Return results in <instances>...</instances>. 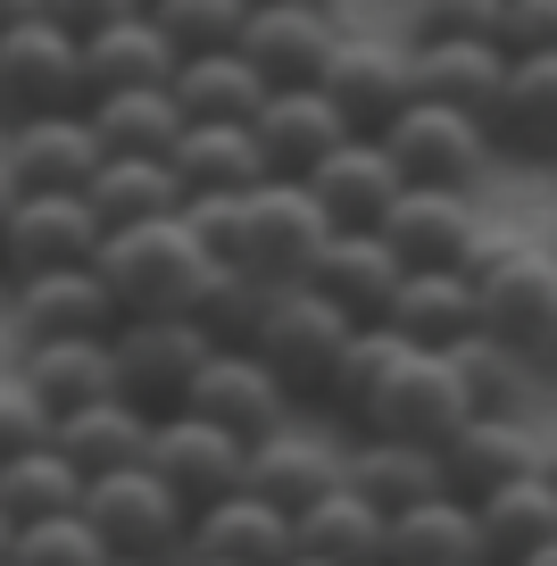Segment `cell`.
Listing matches in <instances>:
<instances>
[{
	"mask_svg": "<svg viewBox=\"0 0 557 566\" xmlns=\"http://www.w3.org/2000/svg\"><path fill=\"white\" fill-rule=\"evenodd\" d=\"M283 566H333V558H308V549H292V558H283Z\"/></svg>",
	"mask_w": 557,
	"mask_h": 566,
	"instance_id": "cell-50",
	"label": "cell"
},
{
	"mask_svg": "<svg viewBox=\"0 0 557 566\" xmlns=\"http://www.w3.org/2000/svg\"><path fill=\"white\" fill-rule=\"evenodd\" d=\"M75 509H84V475H75L51 442L0 459V516H9L18 533L25 525H51V516H75Z\"/></svg>",
	"mask_w": 557,
	"mask_h": 566,
	"instance_id": "cell-38",
	"label": "cell"
},
{
	"mask_svg": "<svg viewBox=\"0 0 557 566\" xmlns=\"http://www.w3.org/2000/svg\"><path fill=\"white\" fill-rule=\"evenodd\" d=\"M150 408H134V400H92V408H75V417H59V433H51V450L75 467V475H117V467H141L150 459Z\"/></svg>",
	"mask_w": 557,
	"mask_h": 566,
	"instance_id": "cell-28",
	"label": "cell"
},
{
	"mask_svg": "<svg viewBox=\"0 0 557 566\" xmlns=\"http://www.w3.org/2000/svg\"><path fill=\"white\" fill-rule=\"evenodd\" d=\"M108 242L101 209L84 192H25L9 233H0V275L34 283V275H67V266H92Z\"/></svg>",
	"mask_w": 557,
	"mask_h": 566,
	"instance_id": "cell-10",
	"label": "cell"
},
{
	"mask_svg": "<svg viewBox=\"0 0 557 566\" xmlns=\"http://www.w3.org/2000/svg\"><path fill=\"white\" fill-rule=\"evenodd\" d=\"M516 59L500 51V34H408V75H417V101L458 108V117H500V92Z\"/></svg>",
	"mask_w": 557,
	"mask_h": 566,
	"instance_id": "cell-14",
	"label": "cell"
},
{
	"mask_svg": "<svg viewBox=\"0 0 557 566\" xmlns=\"http://www.w3.org/2000/svg\"><path fill=\"white\" fill-rule=\"evenodd\" d=\"M209 266L217 259L192 242L183 217H158V226H117V233H108L101 259H92V275L108 283L117 325H134V317H183Z\"/></svg>",
	"mask_w": 557,
	"mask_h": 566,
	"instance_id": "cell-1",
	"label": "cell"
},
{
	"mask_svg": "<svg viewBox=\"0 0 557 566\" xmlns=\"http://www.w3.org/2000/svg\"><path fill=\"white\" fill-rule=\"evenodd\" d=\"M84 525L108 542V558H158L175 566L192 542V509L150 475V467H117V475L84 483Z\"/></svg>",
	"mask_w": 557,
	"mask_h": 566,
	"instance_id": "cell-5",
	"label": "cell"
},
{
	"mask_svg": "<svg viewBox=\"0 0 557 566\" xmlns=\"http://www.w3.org/2000/svg\"><path fill=\"white\" fill-rule=\"evenodd\" d=\"M167 92H175V108H183V125H250V117L266 108V75L250 67L242 51L183 59Z\"/></svg>",
	"mask_w": 557,
	"mask_h": 566,
	"instance_id": "cell-34",
	"label": "cell"
},
{
	"mask_svg": "<svg viewBox=\"0 0 557 566\" xmlns=\"http://www.w3.org/2000/svg\"><path fill=\"white\" fill-rule=\"evenodd\" d=\"M92 209H101V226H158V217H183V184H175L167 159H101V176H92Z\"/></svg>",
	"mask_w": 557,
	"mask_h": 566,
	"instance_id": "cell-37",
	"label": "cell"
},
{
	"mask_svg": "<svg viewBox=\"0 0 557 566\" xmlns=\"http://www.w3.org/2000/svg\"><path fill=\"white\" fill-rule=\"evenodd\" d=\"M141 467L200 516V509H217V500H233L250 483V442H233L225 424L192 417V408H175V417L150 424V459Z\"/></svg>",
	"mask_w": 557,
	"mask_h": 566,
	"instance_id": "cell-9",
	"label": "cell"
},
{
	"mask_svg": "<svg viewBox=\"0 0 557 566\" xmlns=\"http://www.w3.org/2000/svg\"><path fill=\"white\" fill-rule=\"evenodd\" d=\"M250 134H259L266 176H283V184H308L316 167L341 150V142H358V134H349V117H341V108H333L316 84H299V92H266V108L250 117Z\"/></svg>",
	"mask_w": 557,
	"mask_h": 566,
	"instance_id": "cell-19",
	"label": "cell"
},
{
	"mask_svg": "<svg viewBox=\"0 0 557 566\" xmlns=\"http://www.w3.org/2000/svg\"><path fill=\"white\" fill-rule=\"evenodd\" d=\"M308 192H316V209L333 217V233H366V226L391 217V200H400L408 184H400V167H391L383 142H341V150L308 176Z\"/></svg>",
	"mask_w": 557,
	"mask_h": 566,
	"instance_id": "cell-27",
	"label": "cell"
},
{
	"mask_svg": "<svg viewBox=\"0 0 557 566\" xmlns=\"http://www.w3.org/2000/svg\"><path fill=\"white\" fill-rule=\"evenodd\" d=\"M84 117H92L108 159H167L175 142H183L175 92H101V101H84Z\"/></svg>",
	"mask_w": 557,
	"mask_h": 566,
	"instance_id": "cell-35",
	"label": "cell"
},
{
	"mask_svg": "<svg viewBox=\"0 0 557 566\" xmlns=\"http://www.w3.org/2000/svg\"><path fill=\"white\" fill-rule=\"evenodd\" d=\"M549 250H557V226H549Z\"/></svg>",
	"mask_w": 557,
	"mask_h": 566,
	"instance_id": "cell-54",
	"label": "cell"
},
{
	"mask_svg": "<svg viewBox=\"0 0 557 566\" xmlns=\"http://www.w3.org/2000/svg\"><path fill=\"white\" fill-rule=\"evenodd\" d=\"M391 566H491L474 500L441 492V500H424V509L391 516Z\"/></svg>",
	"mask_w": 557,
	"mask_h": 566,
	"instance_id": "cell-32",
	"label": "cell"
},
{
	"mask_svg": "<svg viewBox=\"0 0 557 566\" xmlns=\"http://www.w3.org/2000/svg\"><path fill=\"white\" fill-rule=\"evenodd\" d=\"M474 516H483L491 566H516V558H533V549L557 542V483L549 475H524V483H507V492H491Z\"/></svg>",
	"mask_w": 557,
	"mask_h": 566,
	"instance_id": "cell-40",
	"label": "cell"
},
{
	"mask_svg": "<svg viewBox=\"0 0 557 566\" xmlns=\"http://www.w3.org/2000/svg\"><path fill=\"white\" fill-rule=\"evenodd\" d=\"M0 159L18 176V192H92L101 176V134L84 108H51V117H18L0 125Z\"/></svg>",
	"mask_w": 557,
	"mask_h": 566,
	"instance_id": "cell-17",
	"label": "cell"
},
{
	"mask_svg": "<svg viewBox=\"0 0 557 566\" xmlns=\"http://www.w3.org/2000/svg\"><path fill=\"white\" fill-rule=\"evenodd\" d=\"M383 242L408 275H474L491 226L474 209V192H400L383 217Z\"/></svg>",
	"mask_w": 557,
	"mask_h": 566,
	"instance_id": "cell-13",
	"label": "cell"
},
{
	"mask_svg": "<svg viewBox=\"0 0 557 566\" xmlns=\"http://www.w3.org/2000/svg\"><path fill=\"white\" fill-rule=\"evenodd\" d=\"M9 566H108V542L84 525V509H75V516H51V525H25L18 549H9Z\"/></svg>",
	"mask_w": 557,
	"mask_h": 566,
	"instance_id": "cell-43",
	"label": "cell"
},
{
	"mask_svg": "<svg viewBox=\"0 0 557 566\" xmlns=\"http://www.w3.org/2000/svg\"><path fill=\"white\" fill-rule=\"evenodd\" d=\"M108 358H117V391L150 417H175V408L192 400L200 367L217 358V342L200 334L192 317H134L108 334Z\"/></svg>",
	"mask_w": 557,
	"mask_h": 566,
	"instance_id": "cell-8",
	"label": "cell"
},
{
	"mask_svg": "<svg viewBox=\"0 0 557 566\" xmlns=\"http://www.w3.org/2000/svg\"><path fill=\"white\" fill-rule=\"evenodd\" d=\"M516 566H557V542H549V549H533V558H516Z\"/></svg>",
	"mask_w": 557,
	"mask_h": 566,
	"instance_id": "cell-48",
	"label": "cell"
},
{
	"mask_svg": "<svg viewBox=\"0 0 557 566\" xmlns=\"http://www.w3.org/2000/svg\"><path fill=\"white\" fill-rule=\"evenodd\" d=\"M466 424H474V408H466V391H458L450 358H424V350H417V358L400 367V384H391V400L375 408V424H366V433H400V442L450 450Z\"/></svg>",
	"mask_w": 557,
	"mask_h": 566,
	"instance_id": "cell-25",
	"label": "cell"
},
{
	"mask_svg": "<svg viewBox=\"0 0 557 566\" xmlns=\"http://www.w3.org/2000/svg\"><path fill=\"white\" fill-rule=\"evenodd\" d=\"M175 566H217V558H175Z\"/></svg>",
	"mask_w": 557,
	"mask_h": 566,
	"instance_id": "cell-53",
	"label": "cell"
},
{
	"mask_svg": "<svg viewBox=\"0 0 557 566\" xmlns=\"http://www.w3.org/2000/svg\"><path fill=\"white\" fill-rule=\"evenodd\" d=\"M358 334H366V325H349L325 292L283 283L275 301H266V325H259V342H250V350L275 367V384L292 391V400H325L333 367H341V350H349Z\"/></svg>",
	"mask_w": 557,
	"mask_h": 566,
	"instance_id": "cell-4",
	"label": "cell"
},
{
	"mask_svg": "<svg viewBox=\"0 0 557 566\" xmlns=\"http://www.w3.org/2000/svg\"><path fill=\"white\" fill-rule=\"evenodd\" d=\"M183 408L209 417V424H225L233 442H250V450L299 417V400L275 384V367H266L259 350H217L209 367H200V384H192V400H183Z\"/></svg>",
	"mask_w": 557,
	"mask_h": 566,
	"instance_id": "cell-18",
	"label": "cell"
},
{
	"mask_svg": "<svg viewBox=\"0 0 557 566\" xmlns=\"http://www.w3.org/2000/svg\"><path fill=\"white\" fill-rule=\"evenodd\" d=\"M108 566H158V558H108Z\"/></svg>",
	"mask_w": 557,
	"mask_h": 566,
	"instance_id": "cell-52",
	"label": "cell"
},
{
	"mask_svg": "<svg viewBox=\"0 0 557 566\" xmlns=\"http://www.w3.org/2000/svg\"><path fill=\"white\" fill-rule=\"evenodd\" d=\"M84 42H75L67 9H34L18 0L0 18V125L18 117H51V108H84Z\"/></svg>",
	"mask_w": 557,
	"mask_h": 566,
	"instance_id": "cell-2",
	"label": "cell"
},
{
	"mask_svg": "<svg viewBox=\"0 0 557 566\" xmlns=\"http://www.w3.org/2000/svg\"><path fill=\"white\" fill-rule=\"evenodd\" d=\"M540 475H549V483H557V442H549V467H540Z\"/></svg>",
	"mask_w": 557,
	"mask_h": 566,
	"instance_id": "cell-51",
	"label": "cell"
},
{
	"mask_svg": "<svg viewBox=\"0 0 557 566\" xmlns=\"http://www.w3.org/2000/svg\"><path fill=\"white\" fill-rule=\"evenodd\" d=\"M9 549H18V525H9V516H0V558H9Z\"/></svg>",
	"mask_w": 557,
	"mask_h": 566,
	"instance_id": "cell-49",
	"label": "cell"
},
{
	"mask_svg": "<svg viewBox=\"0 0 557 566\" xmlns=\"http://www.w3.org/2000/svg\"><path fill=\"white\" fill-rule=\"evenodd\" d=\"M333 242V217L316 209V192L308 184H283V176H266L259 192L242 200V242H233V259L225 266H250L259 283H308V266H316V250Z\"/></svg>",
	"mask_w": 557,
	"mask_h": 566,
	"instance_id": "cell-6",
	"label": "cell"
},
{
	"mask_svg": "<svg viewBox=\"0 0 557 566\" xmlns=\"http://www.w3.org/2000/svg\"><path fill=\"white\" fill-rule=\"evenodd\" d=\"M18 200H25V192H18V176H9V159H0V233H9V217H18Z\"/></svg>",
	"mask_w": 557,
	"mask_h": 566,
	"instance_id": "cell-47",
	"label": "cell"
},
{
	"mask_svg": "<svg viewBox=\"0 0 557 566\" xmlns=\"http://www.w3.org/2000/svg\"><path fill=\"white\" fill-rule=\"evenodd\" d=\"M292 549H299L292 516L242 483L233 500H217V509L192 516V542H183V558H217V566H283Z\"/></svg>",
	"mask_w": 557,
	"mask_h": 566,
	"instance_id": "cell-24",
	"label": "cell"
},
{
	"mask_svg": "<svg viewBox=\"0 0 557 566\" xmlns=\"http://www.w3.org/2000/svg\"><path fill=\"white\" fill-rule=\"evenodd\" d=\"M408 34H500V0H433Z\"/></svg>",
	"mask_w": 557,
	"mask_h": 566,
	"instance_id": "cell-46",
	"label": "cell"
},
{
	"mask_svg": "<svg viewBox=\"0 0 557 566\" xmlns=\"http://www.w3.org/2000/svg\"><path fill=\"white\" fill-rule=\"evenodd\" d=\"M266 301H275V283H259L250 266H225V259H217L209 275H200V292H192V308H183V317H192L217 350H250V342H259V325H266Z\"/></svg>",
	"mask_w": 557,
	"mask_h": 566,
	"instance_id": "cell-39",
	"label": "cell"
},
{
	"mask_svg": "<svg viewBox=\"0 0 557 566\" xmlns=\"http://www.w3.org/2000/svg\"><path fill=\"white\" fill-rule=\"evenodd\" d=\"M400 283H408V266L391 259L383 226H366V233H333V242L316 250V266H308V292H325V301L341 308L349 325H383V317H391V301H400Z\"/></svg>",
	"mask_w": 557,
	"mask_h": 566,
	"instance_id": "cell-20",
	"label": "cell"
},
{
	"mask_svg": "<svg viewBox=\"0 0 557 566\" xmlns=\"http://www.w3.org/2000/svg\"><path fill=\"white\" fill-rule=\"evenodd\" d=\"M474 292H483V334L507 342L516 358H533V367H549L557 358V250L491 233L483 259H474Z\"/></svg>",
	"mask_w": 557,
	"mask_h": 566,
	"instance_id": "cell-3",
	"label": "cell"
},
{
	"mask_svg": "<svg viewBox=\"0 0 557 566\" xmlns=\"http://www.w3.org/2000/svg\"><path fill=\"white\" fill-rule=\"evenodd\" d=\"M450 375H458V391H466L474 417H524L540 367H533V358H516L507 342L474 334V342H458V350H450Z\"/></svg>",
	"mask_w": 557,
	"mask_h": 566,
	"instance_id": "cell-41",
	"label": "cell"
},
{
	"mask_svg": "<svg viewBox=\"0 0 557 566\" xmlns=\"http://www.w3.org/2000/svg\"><path fill=\"white\" fill-rule=\"evenodd\" d=\"M383 334H400L424 358H450L458 342L483 334V292H474V275H408L391 317H383Z\"/></svg>",
	"mask_w": 557,
	"mask_h": 566,
	"instance_id": "cell-26",
	"label": "cell"
},
{
	"mask_svg": "<svg viewBox=\"0 0 557 566\" xmlns=\"http://www.w3.org/2000/svg\"><path fill=\"white\" fill-rule=\"evenodd\" d=\"M183 200H217V192H259L266 159H259V134L250 125H183V142L167 150Z\"/></svg>",
	"mask_w": 557,
	"mask_h": 566,
	"instance_id": "cell-30",
	"label": "cell"
},
{
	"mask_svg": "<svg viewBox=\"0 0 557 566\" xmlns=\"http://www.w3.org/2000/svg\"><path fill=\"white\" fill-rule=\"evenodd\" d=\"M500 51L507 59H549L557 51V0H500Z\"/></svg>",
	"mask_w": 557,
	"mask_h": 566,
	"instance_id": "cell-45",
	"label": "cell"
},
{
	"mask_svg": "<svg viewBox=\"0 0 557 566\" xmlns=\"http://www.w3.org/2000/svg\"><path fill=\"white\" fill-rule=\"evenodd\" d=\"M383 150H391L408 192H474L491 176V159H500V142H491L483 117H458V108H433V101L400 108Z\"/></svg>",
	"mask_w": 557,
	"mask_h": 566,
	"instance_id": "cell-7",
	"label": "cell"
},
{
	"mask_svg": "<svg viewBox=\"0 0 557 566\" xmlns=\"http://www.w3.org/2000/svg\"><path fill=\"white\" fill-rule=\"evenodd\" d=\"M18 384L34 391L51 417H75L92 400H125L108 342H51V350H18Z\"/></svg>",
	"mask_w": 557,
	"mask_h": 566,
	"instance_id": "cell-31",
	"label": "cell"
},
{
	"mask_svg": "<svg viewBox=\"0 0 557 566\" xmlns=\"http://www.w3.org/2000/svg\"><path fill=\"white\" fill-rule=\"evenodd\" d=\"M75 42H84V84L92 101L101 92H167L175 67L183 59L167 51V34L150 25V9H125V0H108V9H75Z\"/></svg>",
	"mask_w": 557,
	"mask_h": 566,
	"instance_id": "cell-12",
	"label": "cell"
},
{
	"mask_svg": "<svg viewBox=\"0 0 557 566\" xmlns=\"http://www.w3.org/2000/svg\"><path fill=\"white\" fill-rule=\"evenodd\" d=\"M408 358H417V350H408L400 334L366 325V334L341 350V367H333V384H325V408H333L341 424H358V433H366V424H375V408L391 400V384H400V367H408Z\"/></svg>",
	"mask_w": 557,
	"mask_h": 566,
	"instance_id": "cell-36",
	"label": "cell"
},
{
	"mask_svg": "<svg viewBox=\"0 0 557 566\" xmlns=\"http://www.w3.org/2000/svg\"><path fill=\"white\" fill-rule=\"evenodd\" d=\"M59 433V417L18 384V375H0V459H18V450H42Z\"/></svg>",
	"mask_w": 557,
	"mask_h": 566,
	"instance_id": "cell-44",
	"label": "cell"
},
{
	"mask_svg": "<svg viewBox=\"0 0 557 566\" xmlns=\"http://www.w3.org/2000/svg\"><path fill=\"white\" fill-rule=\"evenodd\" d=\"M299 549L308 558H333V566H391V516L375 509V500H358L349 483H333L325 500H308V509L292 516Z\"/></svg>",
	"mask_w": 557,
	"mask_h": 566,
	"instance_id": "cell-29",
	"label": "cell"
},
{
	"mask_svg": "<svg viewBox=\"0 0 557 566\" xmlns=\"http://www.w3.org/2000/svg\"><path fill=\"white\" fill-rule=\"evenodd\" d=\"M491 142L516 150V159H533V167H557V51L549 59H516V67H507Z\"/></svg>",
	"mask_w": 557,
	"mask_h": 566,
	"instance_id": "cell-33",
	"label": "cell"
},
{
	"mask_svg": "<svg viewBox=\"0 0 557 566\" xmlns=\"http://www.w3.org/2000/svg\"><path fill=\"white\" fill-rule=\"evenodd\" d=\"M150 25L167 34L175 59H217V51H242L250 9L242 0H150Z\"/></svg>",
	"mask_w": 557,
	"mask_h": 566,
	"instance_id": "cell-42",
	"label": "cell"
},
{
	"mask_svg": "<svg viewBox=\"0 0 557 566\" xmlns=\"http://www.w3.org/2000/svg\"><path fill=\"white\" fill-rule=\"evenodd\" d=\"M9 334H18V350H51V342H108V334H117V301H108V283L92 275V266L9 283Z\"/></svg>",
	"mask_w": 557,
	"mask_h": 566,
	"instance_id": "cell-16",
	"label": "cell"
},
{
	"mask_svg": "<svg viewBox=\"0 0 557 566\" xmlns=\"http://www.w3.org/2000/svg\"><path fill=\"white\" fill-rule=\"evenodd\" d=\"M325 92L333 108L349 117V134L358 142H383L391 125H400V108H417V75H408V34H349L341 51H333L325 67Z\"/></svg>",
	"mask_w": 557,
	"mask_h": 566,
	"instance_id": "cell-11",
	"label": "cell"
},
{
	"mask_svg": "<svg viewBox=\"0 0 557 566\" xmlns=\"http://www.w3.org/2000/svg\"><path fill=\"white\" fill-rule=\"evenodd\" d=\"M349 42V25L316 0H275V9H250V34L242 59L266 75V92H299V84H325L333 51Z\"/></svg>",
	"mask_w": 557,
	"mask_h": 566,
	"instance_id": "cell-15",
	"label": "cell"
},
{
	"mask_svg": "<svg viewBox=\"0 0 557 566\" xmlns=\"http://www.w3.org/2000/svg\"><path fill=\"white\" fill-rule=\"evenodd\" d=\"M0 566H9V558H0Z\"/></svg>",
	"mask_w": 557,
	"mask_h": 566,
	"instance_id": "cell-55",
	"label": "cell"
},
{
	"mask_svg": "<svg viewBox=\"0 0 557 566\" xmlns=\"http://www.w3.org/2000/svg\"><path fill=\"white\" fill-rule=\"evenodd\" d=\"M441 459H450V492L483 509L491 492H507V483L540 475V467H549V442H540L524 417H474L466 433L441 450Z\"/></svg>",
	"mask_w": 557,
	"mask_h": 566,
	"instance_id": "cell-23",
	"label": "cell"
},
{
	"mask_svg": "<svg viewBox=\"0 0 557 566\" xmlns=\"http://www.w3.org/2000/svg\"><path fill=\"white\" fill-rule=\"evenodd\" d=\"M349 492L375 500L383 516H408L424 500L450 492V459L433 442H400V433H358L349 442Z\"/></svg>",
	"mask_w": 557,
	"mask_h": 566,
	"instance_id": "cell-22",
	"label": "cell"
},
{
	"mask_svg": "<svg viewBox=\"0 0 557 566\" xmlns=\"http://www.w3.org/2000/svg\"><path fill=\"white\" fill-rule=\"evenodd\" d=\"M333 483H349V442H333V433H316V424H299V417L250 450V492L275 500L283 516H299L308 500H325Z\"/></svg>",
	"mask_w": 557,
	"mask_h": 566,
	"instance_id": "cell-21",
	"label": "cell"
}]
</instances>
